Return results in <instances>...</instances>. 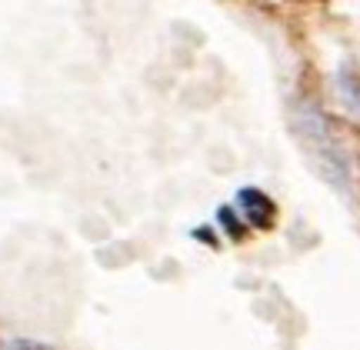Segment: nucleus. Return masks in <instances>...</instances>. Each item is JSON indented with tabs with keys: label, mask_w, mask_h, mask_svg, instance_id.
<instances>
[{
	"label": "nucleus",
	"mask_w": 360,
	"mask_h": 350,
	"mask_svg": "<svg viewBox=\"0 0 360 350\" xmlns=\"http://www.w3.org/2000/svg\"><path fill=\"white\" fill-rule=\"evenodd\" d=\"M294 127L300 134V141L307 143V154L314 157V167L323 174V181L337 190H350V160L340 150V143L334 141L330 124L321 114V107L310 104V101H297Z\"/></svg>",
	"instance_id": "obj_1"
},
{
	"label": "nucleus",
	"mask_w": 360,
	"mask_h": 350,
	"mask_svg": "<svg viewBox=\"0 0 360 350\" xmlns=\"http://www.w3.org/2000/svg\"><path fill=\"white\" fill-rule=\"evenodd\" d=\"M337 91H340L344 107L354 110V114H360V87H357V80L350 77V74H340V77H337Z\"/></svg>",
	"instance_id": "obj_2"
}]
</instances>
